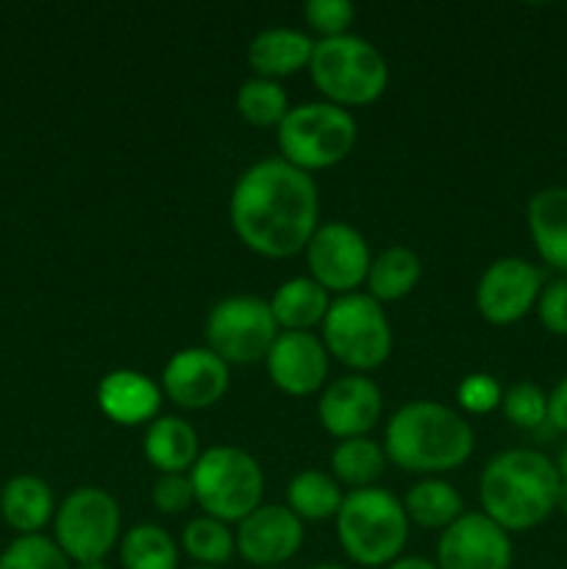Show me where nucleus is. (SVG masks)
Segmentation results:
<instances>
[{
  "label": "nucleus",
  "mask_w": 567,
  "mask_h": 569,
  "mask_svg": "<svg viewBox=\"0 0 567 569\" xmlns=\"http://www.w3.org/2000/svg\"><path fill=\"white\" fill-rule=\"evenodd\" d=\"M228 220L239 242L265 259L304 253L320 226V192L315 178L281 156L256 161L233 183Z\"/></svg>",
  "instance_id": "obj_1"
},
{
  "label": "nucleus",
  "mask_w": 567,
  "mask_h": 569,
  "mask_svg": "<svg viewBox=\"0 0 567 569\" xmlns=\"http://www.w3.org/2000/svg\"><path fill=\"white\" fill-rule=\"evenodd\" d=\"M559 472L539 450H504L484 467L478 478V500L484 515L506 533L543 526L559 503Z\"/></svg>",
  "instance_id": "obj_2"
},
{
  "label": "nucleus",
  "mask_w": 567,
  "mask_h": 569,
  "mask_svg": "<svg viewBox=\"0 0 567 569\" xmlns=\"http://www.w3.org/2000/svg\"><path fill=\"white\" fill-rule=\"evenodd\" d=\"M476 448L470 422L437 400L404 403L387 422L384 450L395 467L420 476H439L465 465Z\"/></svg>",
  "instance_id": "obj_3"
},
{
  "label": "nucleus",
  "mask_w": 567,
  "mask_h": 569,
  "mask_svg": "<svg viewBox=\"0 0 567 569\" xmlns=\"http://www.w3.org/2000/svg\"><path fill=\"white\" fill-rule=\"evenodd\" d=\"M334 520L345 556L359 567H389L409 542L404 503L381 487L350 489Z\"/></svg>",
  "instance_id": "obj_4"
},
{
  "label": "nucleus",
  "mask_w": 567,
  "mask_h": 569,
  "mask_svg": "<svg viewBox=\"0 0 567 569\" xmlns=\"http://www.w3.org/2000/svg\"><path fill=\"white\" fill-rule=\"evenodd\" d=\"M306 70L328 103L348 111L354 106L376 103L389 83V67L381 50L370 39L350 31L315 42Z\"/></svg>",
  "instance_id": "obj_5"
},
{
  "label": "nucleus",
  "mask_w": 567,
  "mask_h": 569,
  "mask_svg": "<svg viewBox=\"0 0 567 569\" xmlns=\"http://www.w3.org/2000/svg\"><path fill=\"white\" fill-rule=\"evenodd\" d=\"M278 131V150L281 159L304 172L328 170L350 156L359 139L356 117L342 106L328 100H309V103L289 106L287 117Z\"/></svg>",
  "instance_id": "obj_6"
},
{
  "label": "nucleus",
  "mask_w": 567,
  "mask_h": 569,
  "mask_svg": "<svg viewBox=\"0 0 567 569\" xmlns=\"http://www.w3.org/2000/svg\"><path fill=\"white\" fill-rule=\"evenodd\" d=\"M195 503L220 522H242L265 498V472L259 461L233 445L203 450L189 470Z\"/></svg>",
  "instance_id": "obj_7"
},
{
  "label": "nucleus",
  "mask_w": 567,
  "mask_h": 569,
  "mask_svg": "<svg viewBox=\"0 0 567 569\" xmlns=\"http://www.w3.org/2000/svg\"><path fill=\"white\" fill-rule=\"evenodd\" d=\"M322 345L339 365L365 376L392 353V326L384 306L367 292L339 295L322 320Z\"/></svg>",
  "instance_id": "obj_8"
},
{
  "label": "nucleus",
  "mask_w": 567,
  "mask_h": 569,
  "mask_svg": "<svg viewBox=\"0 0 567 569\" xmlns=\"http://www.w3.org/2000/svg\"><path fill=\"white\" fill-rule=\"evenodd\" d=\"M122 537L117 500L100 487H78L61 500L53 517V539L76 565L103 561Z\"/></svg>",
  "instance_id": "obj_9"
},
{
  "label": "nucleus",
  "mask_w": 567,
  "mask_h": 569,
  "mask_svg": "<svg viewBox=\"0 0 567 569\" xmlns=\"http://www.w3.org/2000/svg\"><path fill=\"white\" fill-rule=\"evenodd\" d=\"M203 333L206 348L215 350L231 367L265 361L281 328L272 317L270 300L256 295H231L211 306Z\"/></svg>",
  "instance_id": "obj_10"
},
{
  "label": "nucleus",
  "mask_w": 567,
  "mask_h": 569,
  "mask_svg": "<svg viewBox=\"0 0 567 569\" xmlns=\"http://www.w3.org/2000/svg\"><path fill=\"white\" fill-rule=\"evenodd\" d=\"M306 264L326 292L350 295L367 281L372 253L359 228L342 220H328L311 233L306 244Z\"/></svg>",
  "instance_id": "obj_11"
},
{
  "label": "nucleus",
  "mask_w": 567,
  "mask_h": 569,
  "mask_svg": "<svg viewBox=\"0 0 567 569\" xmlns=\"http://www.w3.org/2000/svg\"><path fill=\"white\" fill-rule=\"evenodd\" d=\"M543 287L545 278L539 267L520 256H504L478 278L476 309L493 326H515L537 309Z\"/></svg>",
  "instance_id": "obj_12"
},
{
  "label": "nucleus",
  "mask_w": 567,
  "mask_h": 569,
  "mask_svg": "<svg viewBox=\"0 0 567 569\" xmlns=\"http://www.w3.org/2000/svg\"><path fill=\"white\" fill-rule=\"evenodd\" d=\"M511 556V537L484 511H465L437 542L439 569H509Z\"/></svg>",
  "instance_id": "obj_13"
},
{
  "label": "nucleus",
  "mask_w": 567,
  "mask_h": 569,
  "mask_svg": "<svg viewBox=\"0 0 567 569\" xmlns=\"http://www.w3.org/2000/svg\"><path fill=\"white\" fill-rule=\"evenodd\" d=\"M231 383V367L209 348H183L161 370V392L187 411L220 403Z\"/></svg>",
  "instance_id": "obj_14"
},
{
  "label": "nucleus",
  "mask_w": 567,
  "mask_h": 569,
  "mask_svg": "<svg viewBox=\"0 0 567 569\" xmlns=\"http://www.w3.org/2000/svg\"><path fill=\"white\" fill-rule=\"evenodd\" d=\"M384 395L372 378L350 372L328 383L317 400V420L322 431L342 439L367 437L381 420Z\"/></svg>",
  "instance_id": "obj_15"
},
{
  "label": "nucleus",
  "mask_w": 567,
  "mask_h": 569,
  "mask_svg": "<svg viewBox=\"0 0 567 569\" xmlns=\"http://www.w3.org/2000/svg\"><path fill=\"white\" fill-rule=\"evenodd\" d=\"M304 548V520L278 503H261L250 511L237 531V550L248 565L276 569Z\"/></svg>",
  "instance_id": "obj_16"
},
{
  "label": "nucleus",
  "mask_w": 567,
  "mask_h": 569,
  "mask_svg": "<svg viewBox=\"0 0 567 569\" xmlns=\"http://www.w3.org/2000/svg\"><path fill=\"white\" fill-rule=\"evenodd\" d=\"M328 365L331 356L322 339L311 331H281L265 359L270 381L292 398H306L326 389Z\"/></svg>",
  "instance_id": "obj_17"
},
{
  "label": "nucleus",
  "mask_w": 567,
  "mask_h": 569,
  "mask_svg": "<svg viewBox=\"0 0 567 569\" xmlns=\"http://www.w3.org/2000/svg\"><path fill=\"white\" fill-rule=\"evenodd\" d=\"M100 411L117 426H142L153 422L161 406V389L145 372L111 370L98 383Z\"/></svg>",
  "instance_id": "obj_18"
},
{
  "label": "nucleus",
  "mask_w": 567,
  "mask_h": 569,
  "mask_svg": "<svg viewBox=\"0 0 567 569\" xmlns=\"http://www.w3.org/2000/svg\"><path fill=\"white\" fill-rule=\"evenodd\" d=\"M526 222L539 259L567 276V187H545L531 194Z\"/></svg>",
  "instance_id": "obj_19"
},
{
  "label": "nucleus",
  "mask_w": 567,
  "mask_h": 569,
  "mask_svg": "<svg viewBox=\"0 0 567 569\" xmlns=\"http://www.w3.org/2000/svg\"><path fill=\"white\" fill-rule=\"evenodd\" d=\"M315 39L298 28H265L248 44V64L259 78H287L309 67Z\"/></svg>",
  "instance_id": "obj_20"
},
{
  "label": "nucleus",
  "mask_w": 567,
  "mask_h": 569,
  "mask_svg": "<svg viewBox=\"0 0 567 569\" xmlns=\"http://www.w3.org/2000/svg\"><path fill=\"white\" fill-rule=\"evenodd\" d=\"M142 450L161 476H187L200 456V439L183 417L167 415L148 422Z\"/></svg>",
  "instance_id": "obj_21"
},
{
  "label": "nucleus",
  "mask_w": 567,
  "mask_h": 569,
  "mask_svg": "<svg viewBox=\"0 0 567 569\" xmlns=\"http://www.w3.org/2000/svg\"><path fill=\"white\" fill-rule=\"evenodd\" d=\"M0 515L20 537L39 533L56 517L53 489L37 476H14L0 492Z\"/></svg>",
  "instance_id": "obj_22"
},
{
  "label": "nucleus",
  "mask_w": 567,
  "mask_h": 569,
  "mask_svg": "<svg viewBox=\"0 0 567 569\" xmlns=\"http://www.w3.org/2000/svg\"><path fill=\"white\" fill-rule=\"evenodd\" d=\"M328 306L331 298L311 276L289 278L270 298L272 317L281 331H311L315 326H322Z\"/></svg>",
  "instance_id": "obj_23"
},
{
  "label": "nucleus",
  "mask_w": 567,
  "mask_h": 569,
  "mask_svg": "<svg viewBox=\"0 0 567 569\" xmlns=\"http://www.w3.org/2000/svg\"><path fill=\"white\" fill-rule=\"evenodd\" d=\"M420 256L406 244H389L381 253L372 256L370 272H367V295L378 303H392L406 298L420 281Z\"/></svg>",
  "instance_id": "obj_24"
},
{
  "label": "nucleus",
  "mask_w": 567,
  "mask_h": 569,
  "mask_svg": "<svg viewBox=\"0 0 567 569\" xmlns=\"http://www.w3.org/2000/svg\"><path fill=\"white\" fill-rule=\"evenodd\" d=\"M400 503H404L409 522L428 528V531H445L450 522H456L465 515V500H461V495L456 492L454 483L442 481V478L417 481Z\"/></svg>",
  "instance_id": "obj_25"
},
{
  "label": "nucleus",
  "mask_w": 567,
  "mask_h": 569,
  "mask_svg": "<svg viewBox=\"0 0 567 569\" xmlns=\"http://www.w3.org/2000/svg\"><path fill=\"white\" fill-rule=\"evenodd\" d=\"M345 495L339 481L322 470H304L289 481L287 509L304 522H322L337 517Z\"/></svg>",
  "instance_id": "obj_26"
},
{
  "label": "nucleus",
  "mask_w": 567,
  "mask_h": 569,
  "mask_svg": "<svg viewBox=\"0 0 567 569\" xmlns=\"http://www.w3.org/2000/svg\"><path fill=\"white\" fill-rule=\"evenodd\" d=\"M387 450L370 437L342 439L331 453V470L339 483L350 489L376 487L378 478L387 470Z\"/></svg>",
  "instance_id": "obj_27"
},
{
  "label": "nucleus",
  "mask_w": 567,
  "mask_h": 569,
  "mask_svg": "<svg viewBox=\"0 0 567 569\" xmlns=\"http://www.w3.org/2000/svg\"><path fill=\"white\" fill-rule=\"evenodd\" d=\"M122 569H178V545L167 528L139 522L120 537Z\"/></svg>",
  "instance_id": "obj_28"
},
{
  "label": "nucleus",
  "mask_w": 567,
  "mask_h": 569,
  "mask_svg": "<svg viewBox=\"0 0 567 569\" xmlns=\"http://www.w3.org/2000/svg\"><path fill=\"white\" fill-rule=\"evenodd\" d=\"M183 553L203 567H222L237 553V533L226 522L209 515H200L183 526L181 533Z\"/></svg>",
  "instance_id": "obj_29"
},
{
  "label": "nucleus",
  "mask_w": 567,
  "mask_h": 569,
  "mask_svg": "<svg viewBox=\"0 0 567 569\" xmlns=\"http://www.w3.org/2000/svg\"><path fill=\"white\" fill-rule=\"evenodd\" d=\"M237 111L250 126L278 128L289 111V98L278 81L253 76L237 89Z\"/></svg>",
  "instance_id": "obj_30"
},
{
  "label": "nucleus",
  "mask_w": 567,
  "mask_h": 569,
  "mask_svg": "<svg viewBox=\"0 0 567 569\" xmlns=\"http://www.w3.org/2000/svg\"><path fill=\"white\" fill-rule=\"evenodd\" d=\"M0 569H72V561L61 553L56 539L44 533H28L6 545L0 553Z\"/></svg>",
  "instance_id": "obj_31"
},
{
  "label": "nucleus",
  "mask_w": 567,
  "mask_h": 569,
  "mask_svg": "<svg viewBox=\"0 0 567 569\" xmlns=\"http://www.w3.org/2000/svg\"><path fill=\"white\" fill-rule=\"evenodd\" d=\"M500 411H504V417L511 426L534 431V428L548 422V395H545L537 383H511L509 389H504Z\"/></svg>",
  "instance_id": "obj_32"
},
{
  "label": "nucleus",
  "mask_w": 567,
  "mask_h": 569,
  "mask_svg": "<svg viewBox=\"0 0 567 569\" xmlns=\"http://www.w3.org/2000/svg\"><path fill=\"white\" fill-rule=\"evenodd\" d=\"M456 400H459V406L467 415H489V411L500 409L504 387H500L498 378L489 376V372H470V376L461 378V383L456 387Z\"/></svg>",
  "instance_id": "obj_33"
},
{
  "label": "nucleus",
  "mask_w": 567,
  "mask_h": 569,
  "mask_svg": "<svg viewBox=\"0 0 567 569\" xmlns=\"http://www.w3.org/2000/svg\"><path fill=\"white\" fill-rule=\"evenodd\" d=\"M304 17L317 33H322V39H328L348 33L356 9L348 0H309L304 6Z\"/></svg>",
  "instance_id": "obj_34"
},
{
  "label": "nucleus",
  "mask_w": 567,
  "mask_h": 569,
  "mask_svg": "<svg viewBox=\"0 0 567 569\" xmlns=\"http://www.w3.org/2000/svg\"><path fill=\"white\" fill-rule=\"evenodd\" d=\"M537 317L545 331L554 337H567V276L545 283L537 300Z\"/></svg>",
  "instance_id": "obj_35"
},
{
  "label": "nucleus",
  "mask_w": 567,
  "mask_h": 569,
  "mask_svg": "<svg viewBox=\"0 0 567 569\" xmlns=\"http://www.w3.org/2000/svg\"><path fill=\"white\" fill-rule=\"evenodd\" d=\"M156 511L161 515H183L189 506L195 503V489L189 476H159V481L153 483V492H150Z\"/></svg>",
  "instance_id": "obj_36"
},
{
  "label": "nucleus",
  "mask_w": 567,
  "mask_h": 569,
  "mask_svg": "<svg viewBox=\"0 0 567 569\" xmlns=\"http://www.w3.org/2000/svg\"><path fill=\"white\" fill-rule=\"evenodd\" d=\"M548 422L556 431L567 433V376L550 389L548 395Z\"/></svg>",
  "instance_id": "obj_37"
},
{
  "label": "nucleus",
  "mask_w": 567,
  "mask_h": 569,
  "mask_svg": "<svg viewBox=\"0 0 567 569\" xmlns=\"http://www.w3.org/2000/svg\"><path fill=\"white\" fill-rule=\"evenodd\" d=\"M384 569H439L437 561H428V559H420V556H404V559L392 561L389 567Z\"/></svg>",
  "instance_id": "obj_38"
},
{
  "label": "nucleus",
  "mask_w": 567,
  "mask_h": 569,
  "mask_svg": "<svg viewBox=\"0 0 567 569\" xmlns=\"http://www.w3.org/2000/svg\"><path fill=\"white\" fill-rule=\"evenodd\" d=\"M554 465H556V472H559V481L567 483V445H565V448H561V453L556 456Z\"/></svg>",
  "instance_id": "obj_39"
},
{
  "label": "nucleus",
  "mask_w": 567,
  "mask_h": 569,
  "mask_svg": "<svg viewBox=\"0 0 567 569\" xmlns=\"http://www.w3.org/2000/svg\"><path fill=\"white\" fill-rule=\"evenodd\" d=\"M556 509H561L567 515V483H561L559 489V503H556Z\"/></svg>",
  "instance_id": "obj_40"
},
{
  "label": "nucleus",
  "mask_w": 567,
  "mask_h": 569,
  "mask_svg": "<svg viewBox=\"0 0 567 569\" xmlns=\"http://www.w3.org/2000/svg\"><path fill=\"white\" fill-rule=\"evenodd\" d=\"M72 569H109L106 561H87V565H76Z\"/></svg>",
  "instance_id": "obj_41"
},
{
  "label": "nucleus",
  "mask_w": 567,
  "mask_h": 569,
  "mask_svg": "<svg viewBox=\"0 0 567 569\" xmlns=\"http://www.w3.org/2000/svg\"><path fill=\"white\" fill-rule=\"evenodd\" d=\"M315 569H348V567H339V565H320V567H315Z\"/></svg>",
  "instance_id": "obj_42"
},
{
  "label": "nucleus",
  "mask_w": 567,
  "mask_h": 569,
  "mask_svg": "<svg viewBox=\"0 0 567 569\" xmlns=\"http://www.w3.org/2000/svg\"><path fill=\"white\" fill-rule=\"evenodd\" d=\"M189 569H220V567H203V565H195V567H189Z\"/></svg>",
  "instance_id": "obj_43"
},
{
  "label": "nucleus",
  "mask_w": 567,
  "mask_h": 569,
  "mask_svg": "<svg viewBox=\"0 0 567 569\" xmlns=\"http://www.w3.org/2000/svg\"><path fill=\"white\" fill-rule=\"evenodd\" d=\"M276 569H281V567H276Z\"/></svg>",
  "instance_id": "obj_44"
}]
</instances>
